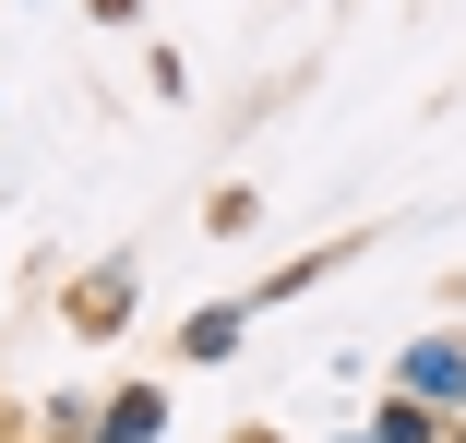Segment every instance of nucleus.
Segmentation results:
<instances>
[{"label": "nucleus", "mask_w": 466, "mask_h": 443, "mask_svg": "<svg viewBox=\"0 0 466 443\" xmlns=\"http://www.w3.org/2000/svg\"><path fill=\"white\" fill-rule=\"evenodd\" d=\"M60 312H72V335H120V324H132V263L72 276V300H60Z\"/></svg>", "instance_id": "f257e3e1"}, {"label": "nucleus", "mask_w": 466, "mask_h": 443, "mask_svg": "<svg viewBox=\"0 0 466 443\" xmlns=\"http://www.w3.org/2000/svg\"><path fill=\"white\" fill-rule=\"evenodd\" d=\"M156 419H167V407H156V384H120V396H108V419H96V431H108V443H144V431H156Z\"/></svg>", "instance_id": "f03ea898"}, {"label": "nucleus", "mask_w": 466, "mask_h": 443, "mask_svg": "<svg viewBox=\"0 0 466 443\" xmlns=\"http://www.w3.org/2000/svg\"><path fill=\"white\" fill-rule=\"evenodd\" d=\"M228 335H239V312H204V324H179V347H192V360H228Z\"/></svg>", "instance_id": "7ed1b4c3"}, {"label": "nucleus", "mask_w": 466, "mask_h": 443, "mask_svg": "<svg viewBox=\"0 0 466 443\" xmlns=\"http://www.w3.org/2000/svg\"><path fill=\"white\" fill-rule=\"evenodd\" d=\"M239 443H275V431H239Z\"/></svg>", "instance_id": "20e7f679"}, {"label": "nucleus", "mask_w": 466, "mask_h": 443, "mask_svg": "<svg viewBox=\"0 0 466 443\" xmlns=\"http://www.w3.org/2000/svg\"><path fill=\"white\" fill-rule=\"evenodd\" d=\"M454 443H466V431H454Z\"/></svg>", "instance_id": "39448f33"}]
</instances>
